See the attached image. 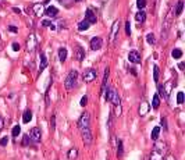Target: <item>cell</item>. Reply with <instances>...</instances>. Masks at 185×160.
Listing matches in <instances>:
<instances>
[{
  "mask_svg": "<svg viewBox=\"0 0 185 160\" xmlns=\"http://www.w3.org/2000/svg\"><path fill=\"white\" fill-rule=\"evenodd\" d=\"M166 160H177V159H175L174 156H169V157H167V159H166Z\"/></svg>",
  "mask_w": 185,
  "mask_h": 160,
  "instance_id": "obj_48",
  "label": "cell"
},
{
  "mask_svg": "<svg viewBox=\"0 0 185 160\" xmlns=\"http://www.w3.org/2000/svg\"><path fill=\"white\" fill-rule=\"evenodd\" d=\"M171 56H173L174 59H181V57H182V50H181V49H174V50L171 52Z\"/></svg>",
  "mask_w": 185,
  "mask_h": 160,
  "instance_id": "obj_28",
  "label": "cell"
},
{
  "mask_svg": "<svg viewBox=\"0 0 185 160\" xmlns=\"http://www.w3.org/2000/svg\"><path fill=\"white\" fill-rule=\"evenodd\" d=\"M77 78H78V71H70V74L67 75V78L64 81V86H65V89H73L75 86V82H77Z\"/></svg>",
  "mask_w": 185,
  "mask_h": 160,
  "instance_id": "obj_2",
  "label": "cell"
},
{
  "mask_svg": "<svg viewBox=\"0 0 185 160\" xmlns=\"http://www.w3.org/2000/svg\"><path fill=\"white\" fill-rule=\"evenodd\" d=\"M9 29H10L11 32H14V33H16V32H18V28L14 27V25H10V27H9Z\"/></svg>",
  "mask_w": 185,
  "mask_h": 160,
  "instance_id": "obj_42",
  "label": "cell"
},
{
  "mask_svg": "<svg viewBox=\"0 0 185 160\" xmlns=\"http://www.w3.org/2000/svg\"><path fill=\"white\" fill-rule=\"evenodd\" d=\"M7 142H9V138H7V137H3V138L0 139V145H1V146H6Z\"/></svg>",
  "mask_w": 185,
  "mask_h": 160,
  "instance_id": "obj_39",
  "label": "cell"
},
{
  "mask_svg": "<svg viewBox=\"0 0 185 160\" xmlns=\"http://www.w3.org/2000/svg\"><path fill=\"white\" fill-rule=\"evenodd\" d=\"M122 155H124V146H122L121 141H118V144H117V156L122 157Z\"/></svg>",
  "mask_w": 185,
  "mask_h": 160,
  "instance_id": "obj_26",
  "label": "cell"
},
{
  "mask_svg": "<svg viewBox=\"0 0 185 160\" xmlns=\"http://www.w3.org/2000/svg\"><path fill=\"white\" fill-rule=\"evenodd\" d=\"M171 86H173V84H171V82H167V85L163 86V91H164V95H166V99H169V93H170V91H171Z\"/></svg>",
  "mask_w": 185,
  "mask_h": 160,
  "instance_id": "obj_29",
  "label": "cell"
},
{
  "mask_svg": "<svg viewBox=\"0 0 185 160\" xmlns=\"http://www.w3.org/2000/svg\"><path fill=\"white\" fill-rule=\"evenodd\" d=\"M137 6L139 10H143L145 6H146V0H137Z\"/></svg>",
  "mask_w": 185,
  "mask_h": 160,
  "instance_id": "obj_35",
  "label": "cell"
},
{
  "mask_svg": "<svg viewBox=\"0 0 185 160\" xmlns=\"http://www.w3.org/2000/svg\"><path fill=\"white\" fill-rule=\"evenodd\" d=\"M67 56H68L67 49H65V48H60V49H58V59H60V61H65Z\"/></svg>",
  "mask_w": 185,
  "mask_h": 160,
  "instance_id": "obj_20",
  "label": "cell"
},
{
  "mask_svg": "<svg viewBox=\"0 0 185 160\" xmlns=\"http://www.w3.org/2000/svg\"><path fill=\"white\" fill-rule=\"evenodd\" d=\"M128 60L134 64H139L141 63V54L138 53V52H135V50H132V52H130V54H128Z\"/></svg>",
  "mask_w": 185,
  "mask_h": 160,
  "instance_id": "obj_12",
  "label": "cell"
},
{
  "mask_svg": "<svg viewBox=\"0 0 185 160\" xmlns=\"http://www.w3.org/2000/svg\"><path fill=\"white\" fill-rule=\"evenodd\" d=\"M20 132H21V127H20V125H14V127H13V131H11L13 137H18Z\"/></svg>",
  "mask_w": 185,
  "mask_h": 160,
  "instance_id": "obj_32",
  "label": "cell"
},
{
  "mask_svg": "<svg viewBox=\"0 0 185 160\" xmlns=\"http://www.w3.org/2000/svg\"><path fill=\"white\" fill-rule=\"evenodd\" d=\"M152 106H153V109H159V106H160V97H159V95L153 96V99H152Z\"/></svg>",
  "mask_w": 185,
  "mask_h": 160,
  "instance_id": "obj_27",
  "label": "cell"
},
{
  "mask_svg": "<svg viewBox=\"0 0 185 160\" xmlns=\"http://www.w3.org/2000/svg\"><path fill=\"white\" fill-rule=\"evenodd\" d=\"M86 103H88V96L85 95V96L81 97V103H79V105H81L82 107H85V106H86Z\"/></svg>",
  "mask_w": 185,
  "mask_h": 160,
  "instance_id": "obj_37",
  "label": "cell"
},
{
  "mask_svg": "<svg viewBox=\"0 0 185 160\" xmlns=\"http://www.w3.org/2000/svg\"><path fill=\"white\" fill-rule=\"evenodd\" d=\"M50 128H52V131H54V128H56V116H52V120H50Z\"/></svg>",
  "mask_w": 185,
  "mask_h": 160,
  "instance_id": "obj_38",
  "label": "cell"
},
{
  "mask_svg": "<svg viewBox=\"0 0 185 160\" xmlns=\"http://www.w3.org/2000/svg\"><path fill=\"white\" fill-rule=\"evenodd\" d=\"M96 77H97V73H96V70H93V68L85 70L84 74H82L84 82H92V81L96 80Z\"/></svg>",
  "mask_w": 185,
  "mask_h": 160,
  "instance_id": "obj_5",
  "label": "cell"
},
{
  "mask_svg": "<svg viewBox=\"0 0 185 160\" xmlns=\"http://www.w3.org/2000/svg\"><path fill=\"white\" fill-rule=\"evenodd\" d=\"M67 157H68V160H75L78 157V149L77 148H71L68 150V153H67Z\"/></svg>",
  "mask_w": 185,
  "mask_h": 160,
  "instance_id": "obj_19",
  "label": "cell"
},
{
  "mask_svg": "<svg viewBox=\"0 0 185 160\" xmlns=\"http://www.w3.org/2000/svg\"><path fill=\"white\" fill-rule=\"evenodd\" d=\"M3 124H4V121H3V118L0 117V131H1V128H3Z\"/></svg>",
  "mask_w": 185,
  "mask_h": 160,
  "instance_id": "obj_45",
  "label": "cell"
},
{
  "mask_svg": "<svg viewBox=\"0 0 185 160\" xmlns=\"http://www.w3.org/2000/svg\"><path fill=\"white\" fill-rule=\"evenodd\" d=\"M103 46V41H102L100 36H95L90 39V49L92 50H99Z\"/></svg>",
  "mask_w": 185,
  "mask_h": 160,
  "instance_id": "obj_9",
  "label": "cell"
},
{
  "mask_svg": "<svg viewBox=\"0 0 185 160\" xmlns=\"http://www.w3.org/2000/svg\"><path fill=\"white\" fill-rule=\"evenodd\" d=\"M32 10H33V13H35V16H42L43 14V4H39V3H38V4H33L32 6Z\"/></svg>",
  "mask_w": 185,
  "mask_h": 160,
  "instance_id": "obj_17",
  "label": "cell"
},
{
  "mask_svg": "<svg viewBox=\"0 0 185 160\" xmlns=\"http://www.w3.org/2000/svg\"><path fill=\"white\" fill-rule=\"evenodd\" d=\"M146 42H148L149 45H154V43H156V38H154L153 33H148V35H146Z\"/></svg>",
  "mask_w": 185,
  "mask_h": 160,
  "instance_id": "obj_30",
  "label": "cell"
},
{
  "mask_svg": "<svg viewBox=\"0 0 185 160\" xmlns=\"http://www.w3.org/2000/svg\"><path fill=\"white\" fill-rule=\"evenodd\" d=\"M85 21H88L90 25H92V24H96L97 17H96V14L92 11V9H86V11H85Z\"/></svg>",
  "mask_w": 185,
  "mask_h": 160,
  "instance_id": "obj_8",
  "label": "cell"
},
{
  "mask_svg": "<svg viewBox=\"0 0 185 160\" xmlns=\"http://www.w3.org/2000/svg\"><path fill=\"white\" fill-rule=\"evenodd\" d=\"M81 135H82V141L86 146H89L92 142H93V137H92V132H90L89 128H85V129H81Z\"/></svg>",
  "mask_w": 185,
  "mask_h": 160,
  "instance_id": "obj_6",
  "label": "cell"
},
{
  "mask_svg": "<svg viewBox=\"0 0 185 160\" xmlns=\"http://www.w3.org/2000/svg\"><path fill=\"white\" fill-rule=\"evenodd\" d=\"M33 141L31 139V137L29 135H24V138H22V145L24 146H28V145H31Z\"/></svg>",
  "mask_w": 185,
  "mask_h": 160,
  "instance_id": "obj_31",
  "label": "cell"
},
{
  "mask_svg": "<svg viewBox=\"0 0 185 160\" xmlns=\"http://www.w3.org/2000/svg\"><path fill=\"white\" fill-rule=\"evenodd\" d=\"M116 114H117V116H120V114H121V106H116Z\"/></svg>",
  "mask_w": 185,
  "mask_h": 160,
  "instance_id": "obj_43",
  "label": "cell"
},
{
  "mask_svg": "<svg viewBox=\"0 0 185 160\" xmlns=\"http://www.w3.org/2000/svg\"><path fill=\"white\" fill-rule=\"evenodd\" d=\"M20 49H21V46H20V45H18L17 42H14V43H13V50H14V52H18Z\"/></svg>",
  "mask_w": 185,
  "mask_h": 160,
  "instance_id": "obj_40",
  "label": "cell"
},
{
  "mask_svg": "<svg viewBox=\"0 0 185 160\" xmlns=\"http://www.w3.org/2000/svg\"><path fill=\"white\" fill-rule=\"evenodd\" d=\"M135 20L138 22H145V20H146V13L143 10H139L137 13V16H135Z\"/></svg>",
  "mask_w": 185,
  "mask_h": 160,
  "instance_id": "obj_21",
  "label": "cell"
},
{
  "mask_svg": "<svg viewBox=\"0 0 185 160\" xmlns=\"http://www.w3.org/2000/svg\"><path fill=\"white\" fill-rule=\"evenodd\" d=\"M102 1H105V0H102Z\"/></svg>",
  "mask_w": 185,
  "mask_h": 160,
  "instance_id": "obj_50",
  "label": "cell"
},
{
  "mask_svg": "<svg viewBox=\"0 0 185 160\" xmlns=\"http://www.w3.org/2000/svg\"><path fill=\"white\" fill-rule=\"evenodd\" d=\"M162 125H163L164 129H167V121H166V118H162Z\"/></svg>",
  "mask_w": 185,
  "mask_h": 160,
  "instance_id": "obj_44",
  "label": "cell"
},
{
  "mask_svg": "<svg viewBox=\"0 0 185 160\" xmlns=\"http://www.w3.org/2000/svg\"><path fill=\"white\" fill-rule=\"evenodd\" d=\"M177 103L178 105H182L184 103V92H178L177 93Z\"/></svg>",
  "mask_w": 185,
  "mask_h": 160,
  "instance_id": "obj_33",
  "label": "cell"
},
{
  "mask_svg": "<svg viewBox=\"0 0 185 160\" xmlns=\"http://www.w3.org/2000/svg\"><path fill=\"white\" fill-rule=\"evenodd\" d=\"M149 112V105L148 102H142V105L139 106V116L142 117V116H145L146 113Z\"/></svg>",
  "mask_w": 185,
  "mask_h": 160,
  "instance_id": "obj_18",
  "label": "cell"
},
{
  "mask_svg": "<svg viewBox=\"0 0 185 160\" xmlns=\"http://www.w3.org/2000/svg\"><path fill=\"white\" fill-rule=\"evenodd\" d=\"M159 134H160V127H154L153 129H152V134H150V138H152V141H157Z\"/></svg>",
  "mask_w": 185,
  "mask_h": 160,
  "instance_id": "obj_24",
  "label": "cell"
},
{
  "mask_svg": "<svg viewBox=\"0 0 185 160\" xmlns=\"http://www.w3.org/2000/svg\"><path fill=\"white\" fill-rule=\"evenodd\" d=\"M48 67V57H46V54L41 53V65H39V71H43V70Z\"/></svg>",
  "mask_w": 185,
  "mask_h": 160,
  "instance_id": "obj_16",
  "label": "cell"
},
{
  "mask_svg": "<svg viewBox=\"0 0 185 160\" xmlns=\"http://www.w3.org/2000/svg\"><path fill=\"white\" fill-rule=\"evenodd\" d=\"M118 31H120V21H114L113 22V27H111V32H110V42L111 43L116 41L117 35H118Z\"/></svg>",
  "mask_w": 185,
  "mask_h": 160,
  "instance_id": "obj_10",
  "label": "cell"
},
{
  "mask_svg": "<svg viewBox=\"0 0 185 160\" xmlns=\"http://www.w3.org/2000/svg\"><path fill=\"white\" fill-rule=\"evenodd\" d=\"M90 125V116H89V113H82L81 114V117H79L78 120V128H79V131L81 129H85V128H89Z\"/></svg>",
  "mask_w": 185,
  "mask_h": 160,
  "instance_id": "obj_3",
  "label": "cell"
},
{
  "mask_svg": "<svg viewBox=\"0 0 185 160\" xmlns=\"http://www.w3.org/2000/svg\"><path fill=\"white\" fill-rule=\"evenodd\" d=\"M166 152H167V144L166 142H157L152 150V160H163Z\"/></svg>",
  "mask_w": 185,
  "mask_h": 160,
  "instance_id": "obj_1",
  "label": "cell"
},
{
  "mask_svg": "<svg viewBox=\"0 0 185 160\" xmlns=\"http://www.w3.org/2000/svg\"><path fill=\"white\" fill-rule=\"evenodd\" d=\"M182 10H184V1L180 0V1L177 3V7H175V16H181Z\"/></svg>",
  "mask_w": 185,
  "mask_h": 160,
  "instance_id": "obj_25",
  "label": "cell"
},
{
  "mask_svg": "<svg viewBox=\"0 0 185 160\" xmlns=\"http://www.w3.org/2000/svg\"><path fill=\"white\" fill-rule=\"evenodd\" d=\"M89 25H90L89 22H88V21H85V20H84V21H81V22L78 24V31H81V32L86 31V29L89 28Z\"/></svg>",
  "mask_w": 185,
  "mask_h": 160,
  "instance_id": "obj_23",
  "label": "cell"
},
{
  "mask_svg": "<svg viewBox=\"0 0 185 160\" xmlns=\"http://www.w3.org/2000/svg\"><path fill=\"white\" fill-rule=\"evenodd\" d=\"M159 71H160L159 67L157 65H154L153 67V80H154V82H157L159 81Z\"/></svg>",
  "mask_w": 185,
  "mask_h": 160,
  "instance_id": "obj_34",
  "label": "cell"
},
{
  "mask_svg": "<svg viewBox=\"0 0 185 160\" xmlns=\"http://www.w3.org/2000/svg\"><path fill=\"white\" fill-rule=\"evenodd\" d=\"M31 120H32V112L31 110H26V112L24 113V116H22V123L28 124Z\"/></svg>",
  "mask_w": 185,
  "mask_h": 160,
  "instance_id": "obj_22",
  "label": "cell"
},
{
  "mask_svg": "<svg viewBox=\"0 0 185 160\" xmlns=\"http://www.w3.org/2000/svg\"><path fill=\"white\" fill-rule=\"evenodd\" d=\"M42 25H43V27H50V25H52V22L48 21V20H45V21H42Z\"/></svg>",
  "mask_w": 185,
  "mask_h": 160,
  "instance_id": "obj_41",
  "label": "cell"
},
{
  "mask_svg": "<svg viewBox=\"0 0 185 160\" xmlns=\"http://www.w3.org/2000/svg\"><path fill=\"white\" fill-rule=\"evenodd\" d=\"M130 71H131V74H132V75H137V70H135V68H131Z\"/></svg>",
  "mask_w": 185,
  "mask_h": 160,
  "instance_id": "obj_47",
  "label": "cell"
},
{
  "mask_svg": "<svg viewBox=\"0 0 185 160\" xmlns=\"http://www.w3.org/2000/svg\"><path fill=\"white\" fill-rule=\"evenodd\" d=\"M29 137L33 142H41V139H42V132H41V129L38 127H33L29 131Z\"/></svg>",
  "mask_w": 185,
  "mask_h": 160,
  "instance_id": "obj_7",
  "label": "cell"
},
{
  "mask_svg": "<svg viewBox=\"0 0 185 160\" xmlns=\"http://www.w3.org/2000/svg\"><path fill=\"white\" fill-rule=\"evenodd\" d=\"M109 74H110V68H109V67H106L105 77H103V82H102V95L106 93V86H107V78H109Z\"/></svg>",
  "mask_w": 185,
  "mask_h": 160,
  "instance_id": "obj_14",
  "label": "cell"
},
{
  "mask_svg": "<svg viewBox=\"0 0 185 160\" xmlns=\"http://www.w3.org/2000/svg\"><path fill=\"white\" fill-rule=\"evenodd\" d=\"M125 33H127L128 36L131 35V24H130V21L125 22Z\"/></svg>",
  "mask_w": 185,
  "mask_h": 160,
  "instance_id": "obj_36",
  "label": "cell"
},
{
  "mask_svg": "<svg viewBox=\"0 0 185 160\" xmlns=\"http://www.w3.org/2000/svg\"><path fill=\"white\" fill-rule=\"evenodd\" d=\"M43 13H45L46 17H49V18H54V17H57V14H58V9L54 7V6H50V7H48Z\"/></svg>",
  "mask_w": 185,
  "mask_h": 160,
  "instance_id": "obj_13",
  "label": "cell"
},
{
  "mask_svg": "<svg viewBox=\"0 0 185 160\" xmlns=\"http://www.w3.org/2000/svg\"><path fill=\"white\" fill-rule=\"evenodd\" d=\"M49 28H50L52 31H56V25H53V24H52V25H50V27H49Z\"/></svg>",
  "mask_w": 185,
  "mask_h": 160,
  "instance_id": "obj_49",
  "label": "cell"
},
{
  "mask_svg": "<svg viewBox=\"0 0 185 160\" xmlns=\"http://www.w3.org/2000/svg\"><path fill=\"white\" fill-rule=\"evenodd\" d=\"M13 11H14V13H18V14L21 13V10H20V9H17V7H14V9H13Z\"/></svg>",
  "mask_w": 185,
  "mask_h": 160,
  "instance_id": "obj_46",
  "label": "cell"
},
{
  "mask_svg": "<svg viewBox=\"0 0 185 160\" xmlns=\"http://www.w3.org/2000/svg\"><path fill=\"white\" fill-rule=\"evenodd\" d=\"M75 59L78 61H82L85 59V50L81 46H77V49H75Z\"/></svg>",
  "mask_w": 185,
  "mask_h": 160,
  "instance_id": "obj_15",
  "label": "cell"
},
{
  "mask_svg": "<svg viewBox=\"0 0 185 160\" xmlns=\"http://www.w3.org/2000/svg\"><path fill=\"white\" fill-rule=\"evenodd\" d=\"M38 46V39H36V35L35 33H29V36L26 39V50L32 53Z\"/></svg>",
  "mask_w": 185,
  "mask_h": 160,
  "instance_id": "obj_4",
  "label": "cell"
},
{
  "mask_svg": "<svg viewBox=\"0 0 185 160\" xmlns=\"http://www.w3.org/2000/svg\"><path fill=\"white\" fill-rule=\"evenodd\" d=\"M113 105H114V107L116 106H121V99H120V96H118V93H117L114 89H111V93H110V100Z\"/></svg>",
  "mask_w": 185,
  "mask_h": 160,
  "instance_id": "obj_11",
  "label": "cell"
}]
</instances>
